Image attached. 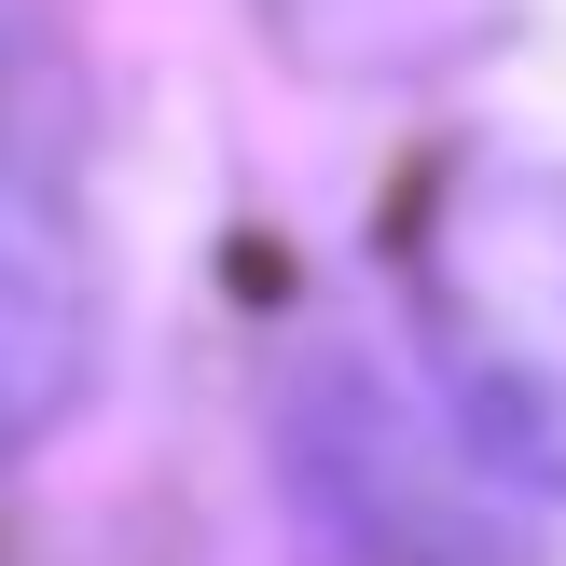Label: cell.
I'll list each match as a JSON object with an SVG mask.
<instances>
[{"instance_id":"1","label":"cell","mask_w":566,"mask_h":566,"mask_svg":"<svg viewBox=\"0 0 566 566\" xmlns=\"http://www.w3.org/2000/svg\"><path fill=\"white\" fill-rule=\"evenodd\" d=\"M429 318L457 346L470 429H497L525 470L566 484V180L484 193L457 221V263H442Z\"/></svg>"},{"instance_id":"2","label":"cell","mask_w":566,"mask_h":566,"mask_svg":"<svg viewBox=\"0 0 566 566\" xmlns=\"http://www.w3.org/2000/svg\"><path fill=\"white\" fill-rule=\"evenodd\" d=\"M83 332H97V304H83L70 221H55L28 180H0V442L42 429V415L83 387Z\"/></svg>"}]
</instances>
